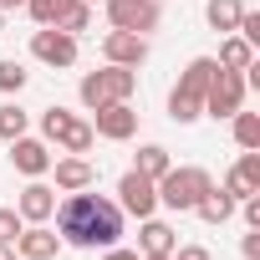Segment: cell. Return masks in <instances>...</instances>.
Instances as JSON below:
<instances>
[{"label":"cell","mask_w":260,"mask_h":260,"mask_svg":"<svg viewBox=\"0 0 260 260\" xmlns=\"http://www.w3.org/2000/svg\"><path fill=\"white\" fill-rule=\"evenodd\" d=\"M87 6H102V0H87Z\"/></svg>","instance_id":"36"},{"label":"cell","mask_w":260,"mask_h":260,"mask_svg":"<svg viewBox=\"0 0 260 260\" xmlns=\"http://www.w3.org/2000/svg\"><path fill=\"white\" fill-rule=\"evenodd\" d=\"M219 67H230V72H245L250 61H255V46L245 41V36H224L219 41V56H214Z\"/></svg>","instance_id":"20"},{"label":"cell","mask_w":260,"mask_h":260,"mask_svg":"<svg viewBox=\"0 0 260 260\" xmlns=\"http://www.w3.org/2000/svg\"><path fill=\"white\" fill-rule=\"evenodd\" d=\"M26 77H31V72H26L16 56H6V61H0V92H6V97H16V92L26 87Z\"/></svg>","instance_id":"25"},{"label":"cell","mask_w":260,"mask_h":260,"mask_svg":"<svg viewBox=\"0 0 260 260\" xmlns=\"http://www.w3.org/2000/svg\"><path fill=\"white\" fill-rule=\"evenodd\" d=\"M219 189H224L235 204H240L245 194H260V148H245V153H240V164L224 174V184H219Z\"/></svg>","instance_id":"13"},{"label":"cell","mask_w":260,"mask_h":260,"mask_svg":"<svg viewBox=\"0 0 260 260\" xmlns=\"http://www.w3.org/2000/svg\"><path fill=\"white\" fill-rule=\"evenodd\" d=\"M169 260H209V250H204V245H174Z\"/></svg>","instance_id":"29"},{"label":"cell","mask_w":260,"mask_h":260,"mask_svg":"<svg viewBox=\"0 0 260 260\" xmlns=\"http://www.w3.org/2000/svg\"><path fill=\"white\" fill-rule=\"evenodd\" d=\"M16 6H26V0H0V11H16Z\"/></svg>","instance_id":"32"},{"label":"cell","mask_w":260,"mask_h":260,"mask_svg":"<svg viewBox=\"0 0 260 260\" xmlns=\"http://www.w3.org/2000/svg\"><path fill=\"white\" fill-rule=\"evenodd\" d=\"M230 127H235V143H240V148H260V112H245V107H240V112L230 117Z\"/></svg>","instance_id":"23"},{"label":"cell","mask_w":260,"mask_h":260,"mask_svg":"<svg viewBox=\"0 0 260 260\" xmlns=\"http://www.w3.org/2000/svg\"><path fill=\"white\" fill-rule=\"evenodd\" d=\"M194 214H199L204 224H224V219L235 214V199H230V194H224L219 184H209V189L199 194V204H194Z\"/></svg>","instance_id":"17"},{"label":"cell","mask_w":260,"mask_h":260,"mask_svg":"<svg viewBox=\"0 0 260 260\" xmlns=\"http://www.w3.org/2000/svg\"><path fill=\"white\" fill-rule=\"evenodd\" d=\"M11 164H16V174H26V179H41V174H51V148H46V138H11Z\"/></svg>","instance_id":"12"},{"label":"cell","mask_w":260,"mask_h":260,"mask_svg":"<svg viewBox=\"0 0 260 260\" xmlns=\"http://www.w3.org/2000/svg\"><path fill=\"white\" fill-rule=\"evenodd\" d=\"M72 117H77V112H67V107H46V112H41V138L56 143V138L67 133V122H72Z\"/></svg>","instance_id":"26"},{"label":"cell","mask_w":260,"mask_h":260,"mask_svg":"<svg viewBox=\"0 0 260 260\" xmlns=\"http://www.w3.org/2000/svg\"><path fill=\"white\" fill-rule=\"evenodd\" d=\"M138 260H169V255H138Z\"/></svg>","instance_id":"34"},{"label":"cell","mask_w":260,"mask_h":260,"mask_svg":"<svg viewBox=\"0 0 260 260\" xmlns=\"http://www.w3.org/2000/svg\"><path fill=\"white\" fill-rule=\"evenodd\" d=\"M240 209H245V224H250V230H260V194H245V199H240Z\"/></svg>","instance_id":"28"},{"label":"cell","mask_w":260,"mask_h":260,"mask_svg":"<svg viewBox=\"0 0 260 260\" xmlns=\"http://www.w3.org/2000/svg\"><path fill=\"white\" fill-rule=\"evenodd\" d=\"M138 245H143V255H174V245H179V235L164 224V219H143V235H138Z\"/></svg>","instance_id":"18"},{"label":"cell","mask_w":260,"mask_h":260,"mask_svg":"<svg viewBox=\"0 0 260 260\" xmlns=\"http://www.w3.org/2000/svg\"><path fill=\"white\" fill-rule=\"evenodd\" d=\"M133 92H138V72L133 67H102V72H87L82 77V87H77V97L97 112V107H107V102H133Z\"/></svg>","instance_id":"3"},{"label":"cell","mask_w":260,"mask_h":260,"mask_svg":"<svg viewBox=\"0 0 260 260\" xmlns=\"http://www.w3.org/2000/svg\"><path fill=\"white\" fill-rule=\"evenodd\" d=\"M107 260H138V250H117V245H112V250H107Z\"/></svg>","instance_id":"31"},{"label":"cell","mask_w":260,"mask_h":260,"mask_svg":"<svg viewBox=\"0 0 260 260\" xmlns=\"http://www.w3.org/2000/svg\"><path fill=\"white\" fill-rule=\"evenodd\" d=\"M0 31H6V11H0Z\"/></svg>","instance_id":"35"},{"label":"cell","mask_w":260,"mask_h":260,"mask_svg":"<svg viewBox=\"0 0 260 260\" xmlns=\"http://www.w3.org/2000/svg\"><path fill=\"white\" fill-rule=\"evenodd\" d=\"M117 209L133 214V219H148V214L158 209V189H153V179H143L138 169H127V174L117 179Z\"/></svg>","instance_id":"8"},{"label":"cell","mask_w":260,"mask_h":260,"mask_svg":"<svg viewBox=\"0 0 260 260\" xmlns=\"http://www.w3.org/2000/svg\"><path fill=\"white\" fill-rule=\"evenodd\" d=\"M214 56H194L189 67H184V77H179V87L169 92V117L179 122V127H189V122H199L204 117V92H209V77H214Z\"/></svg>","instance_id":"2"},{"label":"cell","mask_w":260,"mask_h":260,"mask_svg":"<svg viewBox=\"0 0 260 260\" xmlns=\"http://www.w3.org/2000/svg\"><path fill=\"white\" fill-rule=\"evenodd\" d=\"M0 260H16V250H11V245H0Z\"/></svg>","instance_id":"33"},{"label":"cell","mask_w":260,"mask_h":260,"mask_svg":"<svg viewBox=\"0 0 260 260\" xmlns=\"http://www.w3.org/2000/svg\"><path fill=\"white\" fill-rule=\"evenodd\" d=\"M26 230V219L16 209H0V245H16V235Z\"/></svg>","instance_id":"27"},{"label":"cell","mask_w":260,"mask_h":260,"mask_svg":"<svg viewBox=\"0 0 260 260\" xmlns=\"http://www.w3.org/2000/svg\"><path fill=\"white\" fill-rule=\"evenodd\" d=\"M51 174H56V189H61V194L92 189V179H97V169L87 164V153H67V158H51Z\"/></svg>","instance_id":"14"},{"label":"cell","mask_w":260,"mask_h":260,"mask_svg":"<svg viewBox=\"0 0 260 260\" xmlns=\"http://www.w3.org/2000/svg\"><path fill=\"white\" fill-rule=\"evenodd\" d=\"M92 143H97V133H92V122H82V117H72V122H67V133L56 138L61 153H92Z\"/></svg>","instance_id":"21"},{"label":"cell","mask_w":260,"mask_h":260,"mask_svg":"<svg viewBox=\"0 0 260 260\" xmlns=\"http://www.w3.org/2000/svg\"><path fill=\"white\" fill-rule=\"evenodd\" d=\"M56 250H61V235L46 230V224H31V230L16 235V255L21 260H56Z\"/></svg>","instance_id":"16"},{"label":"cell","mask_w":260,"mask_h":260,"mask_svg":"<svg viewBox=\"0 0 260 260\" xmlns=\"http://www.w3.org/2000/svg\"><path fill=\"white\" fill-rule=\"evenodd\" d=\"M240 250H245V260H260V230H250V235L240 240Z\"/></svg>","instance_id":"30"},{"label":"cell","mask_w":260,"mask_h":260,"mask_svg":"<svg viewBox=\"0 0 260 260\" xmlns=\"http://www.w3.org/2000/svg\"><path fill=\"white\" fill-rule=\"evenodd\" d=\"M214 179L204 174V169H194V164H184V169H169L153 189H158V204L164 209H179V214H189L194 204H199V194L209 189Z\"/></svg>","instance_id":"4"},{"label":"cell","mask_w":260,"mask_h":260,"mask_svg":"<svg viewBox=\"0 0 260 260\" xmlns=\"http://www.w3.org/2000/svg\"><path fill=\"white\" fill-rule=\"evenodd\" d=\"M240 0H209V6H204V21L214 26V31H235L240 26Z\"/></svg>","instance_id":"22"},{"label":"cell","mask_w":260,"mask_h":260,"mask_svg":"<svg viewBox=\"0 0 260 260\" xmlns=\"http://www.w3.org/2000/svg\"><path fill=\"white\" fill-rule=\"evenodd\" d=\"M51 214H56L61 245H77V250H112V245L122 240V209H117L112 199H102V194L77 189V194H67Z\"/></svg>","instance_id":"1"},{"label":"cell","mask_w":260,"mask_h":260,"mask_svg":"<svg viewBox=\"0 0 260 260\" xmlns=\"http://www.w3.org/2000/svg\"><path fill=\"white\" fill-rule=\"evenodd\" d=\"M133 169H138L143 179H153V184H158V179H164V174L174 169V158H169V148H164V143H143V148H138V164H133Z\"/></svg>","instance_id":"19"},{"label":"cell","mask_w":260,"mask_h":260,"mask_svg":"<svg viewBox=\"0 0 260 260\" xmlns=\"http://www.w3.org/2000/svg\"><path fill=\"white\" fill-rule=\"evenodd\" d=\"M102 6L112 31H138V36L158 31V0H102Z\"/></svg>","instance_id":"7"},{"label":"cell","mask_w":260,"mask_h":260,"mask_svg":"<svg viewBox=\"0 0 260 260\" xmlns=\"http://www.w3.org/2000/svg\"><path fill=\"white\" fill-rule=\"evenodd\" d=\"M26 11H31L36 26H56L67 36H77V31L92 26V6H87V0H26Z\"/></svg>","instance_id":"5"},{"label":"cell","mask_w":260,"mask_h":260,"mask_svg":"<svg viewBox=\"0 0 260 260\" xmlns=\"http://www.w3.org/2000/svg\"><path fill=\"white\" fill-rule=\"evenodd\" d=\"M51 209H56V189H46L41 179H36V184H26V189H21V199H16V214H21L26 224H46V219H51Z\"/></svg>","instance_id":"15"},{"label":"cell","mask_w":260,"mask_h":260,"mask_svg":"<svg viewBox=\"0 0 260 260\" xmlns=\"http://www.w3.org/2000/svg\"><path fill=\"white\" fill-rule=\"evenodd\" d=\"M26 127H31V117H26V107H16V102H6V107H0V138H21L26 133Z\"/></svg>","instance_id":"24"},{"label":"cell","mask_w":260,"mask_h":260,"mask_svg":"<svg viewBox=\"0 0 260 260\" xmlns=\"http://www.w3.org/2000/svg\"><path fill=\"white\" fill-rule=\"evenodd\" d=\"M31 56L41 67H72L77 61V36H67L56 26H41V31H31Z\"/></svg>","instance_id":"9"},{"label":"cell","mask_w":260,"mask_h":260,"mask_svg":"<svg viewBox=\"0 0 260 260\" xmlns=\"http://www.w3.org/2000/svg\"><path fill=\"white\" fill-rule=\"evenodd\" d=\"M92 133L107 138V143H127V138L138 133V112H133V102H107V107H97Z\"/></svg>","instance_id":"10"},{"label":"cell","mask_w":260,"mask_h":260,"mask_svg":"<svg viewBox=\"0 0 260 260\" xmlns=\"http://www.w3.org/2000/svg\"><path fill=\"white\" fill-rule=\"evenodd\" d=\"M102 56L112 61V67H143L148 61V36H138V31H107L102 36Z\"/></svg>","instance_id":"11"},{"label":"cell","mask_w":260,"mask_h":260,"mask_svg":"<svg viewBox=\"0 0 260 260\" xmlns=\"http://www.w3.org/2000/svg\"><path fill=\"white\" fill-rule=\"evenodd\" d=\"M245 92H250V87H245V77H240V72H230V67H214V77H209V92H204V117H214V122L224 117V122H230V117L245 107Z\"/></svg>","instance_id":"6"}]
</instances>
